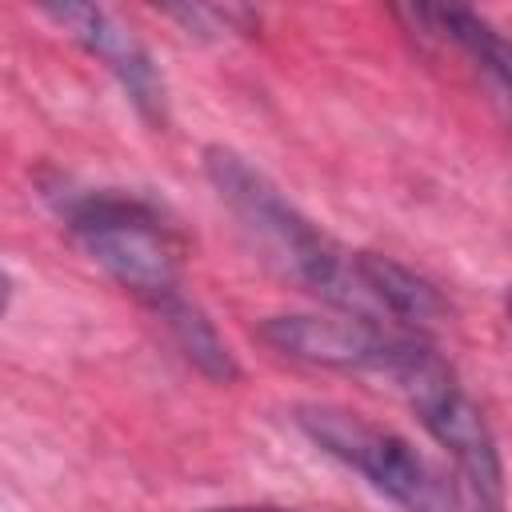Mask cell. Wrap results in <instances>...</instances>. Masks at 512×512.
<instances>
[{
    "instance_id": "obj_1",
    "label": "cell",
    "mask_w": 512,
    "mask_h": 512,
    "mask_svg": "<svg viewBox=\"0 0 512 512\" xmlns=\"http://www.w3.org/2000/svg\"><path fill=\"white\" fill-rule=\"evenodd\" d=\"M204 172H208L212 188L220 192V200L240 216V224L308 292L324 296L328 304L344 308L348 316L380 324V308L356 268V256L340 252L312 220H304L264 172H256L240 152H232L224 144H212L204 152Z\"/></svg>"
},
{
    "instance_id": "obj_2",
    "label": "cell",
    "mask_w": 512,
    "mask_h": 512,
    "mask_svg": "<svg viewBox=\"0 0 512 512\" xmlns=\"http://www.w3.org/2000/svg\"><path fill=\"white\" fill-rule=\"evenodd\" d=\"M44 196L116 284L148 304L180 292L176 252L152 204L108 188H72L68 180L44 184Z\"/></svg>"
},
{
    "instance_id": "obj_3",
    "label": "cell",
    "mask_w": 512,
    "mask_h": 512,
    "mask_svg": "<svg viewBox=\"0 0 512 512\" xmlns=\"http://www.w3.org/2000/svg\"><path fill=\"white\" fill-rule=\"evenodd\" d=\"M384 372L396 380V388L404 392V400L412 404L420 424L432 432V440L452 452V460L460 464L480 512H500L504 508L500 452H496V440H492L484 412L460 392L452 368L424 340L396 336Z\"/></svg>"
},
{
    "instance_id": "obj_4",
    "label": "cell",
    "mask_w": 512,
    "mask_h": 512,
    "mask_svg": "<svg viewBox=\"0 0 512 512\" xmlns=\"http://www.w3.org/2000/svg\"><path fill=\"white\" fill-rule=\"evenodd\" d=\"M296 424L336 460L364 472L376 492L396 500L408 512H452L456 496L440 480V472L400 436L380 432L364 424L360 416L328 404H304L296 408Z\"/></svg>"
},
{
    "instance_id": "obj_5",
    "label": "cell",
    "mask_w": 512,
    "mask_h": 512,
    "mask_svg": "<svg viewBox=\"0 0 512 512\" xmlns=\"http://www.w3.org/2000/svg\"><path fill=\"white\" fill-rule=\"evenodd\" d=\"M256 336L300 364L316 368H376L384 372L396 332L360 316H268Z\"/></svg>"
},
{
    "instance_id": "obj_6",
    "label": "cell",
    "mask_w": 512,
    "mask_h": 512,
    "mask_svg": "<svg viewBox=\"0 0 512 512\" xmlns=\"http://www.w3.org/2000/svg\"><path fill=\"white\" fill-rule=\"evenodd\" d=\"M60 28H68L128 92V100L148 116V120H164V80L148 56V48L104 8L92 4H52L44 8Z\"/></svg>"
},
{
    "instance_id": "obj_7",
    "label": "cell",
    "mask_w": 512,
    "mask_h": 512,
    "mask_svg": "<svg viewBox=\"0 0 512 512\" xmlns=\"http://www.w3.org/2000/svg\"><path fill=\"white\" fill-rule=\"evenodd\" d=\"M356 268H360V276H364L380 312H388L404 324H416V328H428V324L448 316V304L436 292V284L416 276L400 260L380 256V252H356Z\"/></svg>"
},
{
    "instance_id": "obj_8",
    "label": "cell",
    "mask_w": 512,
    "mask_h": 512,
    "mask_svg": "<svg viewBox=\"0 0 512 512\" xmlns=\"http://www.w3.org/2000/svg\"><path fill=\"white\" fill-rule=\"evenodd\" d=\"M152 308H156L160 324L168 328V336L176 340V348L184 352V360H188L200 376H208L212 384H232V380L240 376V364H236L232 348L224 344V336L216 332V324L204 316V308H196V304H192L188 296H180V292L156 300Z\"/></svg>"
},
{
    "instance_id": "obj_9",
    "label": "cell",
    "mask_w": 512,
    "mask_h": 512,
    "mask_svg": "<svg viewBox=\"0 0 512 512\" xmlns=\"http://www.w3.org/2000/svg\"><path fill=\"white\" fill-rule=\"evenodd\" d=\"M208 512H292V508H272V504H232V508H208Z\"/></svg>"
},
{
    "instance_id": "obj_10",
    "label": "cell",
    "mask_w": 512,
    "mask_h": 512,
    "mask_svg": "<svg viewBox=\"0 0 512 512\" xmlns=\"http://www.w3.org/2000/svg\"><path fill=\"white\" fill-rule=\"evenodd\" d=\"M504 312H508V324H512V288H508V296H504Z\"/></svg>"
}]
</instances>
